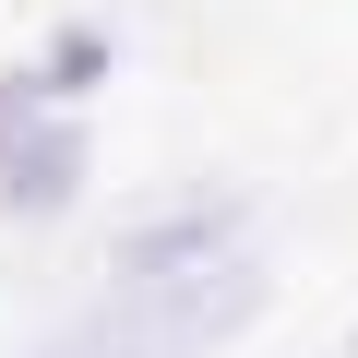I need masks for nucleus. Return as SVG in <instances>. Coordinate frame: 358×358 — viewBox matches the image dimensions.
<instances>
[{
	"label": "nucleus",
	"mask_w": 358,
	"mask_h": 358,
	"mask_svg": "<svg viewBox=\"0 0 358 358\" xmlns=\"http://www.w3.org/2000/svg\"><path fill=\"white\" fill-rule=\"evenodd\" d=\"M215 239H227V203H192L179 227H131L120 275H192V263H215Z\"/></svg>",
	"instance_id": "7ed1b4c3"
},
{
	"label": "nucleus",
	"mask_w": 358,
	"mask_h": 358,
	"mask_svg": "<svg viewBox=\"0 0 358 358\" xmlns=\"http://www.w3.org/2000/svg\"><path fill=\"white\" fill-rule=\"evenodd\" d=\"M0 203L13 215H60L72 179H84V131L72 120H24V84H0Z\"/></svg>",
	"instance_id": "f03ea898"
},
{
	"label": "nucleus",
	"mask_w": 358,
	"mask_h": 358,
	"mask_svg": "<svg viewBox=\"0 0 358 358\" xmlns=\"http://www.w3.org/2000/svg\"><path fill=\"white\" fill-rule=\"evenodd\" d=\"M263 275L251 263H192V275H120L108 310H84L48 358H203L251 322Z\"/></svg>",
	"instance_id": "f257e3e1"
}]
</instances>
